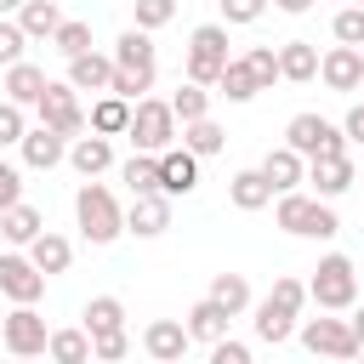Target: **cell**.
<instances>
[{
	"mask_svg": "<svg viewBox=\"0 0 364 364\" xmlns=\"http://www.w3.org/2000/svg\"><path fill=\"white\" fill-rule=\"evenodd\" d=\"M131 353V330H108V336H91V358L97 364H119Z\"/></svg>",
	"mask_w": 364,
	"mask_h": 364,
	"instance_id": "43",
	"label": "cell"
},
{
	"mask_svg": "<svg viewBox=\"0 0 364 364\" xmlns=\"http://www.w3.org/2000/svg\"><path fill=\"white\" fill-rule=\"evenodd\" d=\"M245 68H250L256 91H273V80H279V51H273V46H250V51H245Z\"/></svg>",
	"mask_w": 364,
	"mask_h": 364,
	"instance_id": "38",
	"label": "cell"
},
{
	"mask_svg": "<svg viewBox=\"0 0 364 364\" xmlns=\"http://www.w3.org/2000/svg\"><path fill=\"white\" fill-rule=\"evenodd\" d=\"M0 341H6L11 358H46L51 330H46V318H40L34 307H11V313L0 318Z\"/></svg>",
	"mask_w": 364,
	"mask_h": 364,
	"instance_id": "8",
	"label": "cell"
},
{
	"mask_svg": "<svg viewBox=\"0 0 364 364\" xmlns=\"http://www.w3.org/2000/svg\"><path fill=\"white\" fill-rule=\"evenodd\" d=\"M68 165H74L85 182H97V176L114 165V142L97 136V131H91V136H74V142H68Z\"/></svg>",
	"mask_w": 364,
	"mask_h": 364,
	"instance_id": "21",
	"label": "cell"
},
{
	"mask_svg": "<svg viewBox=\"0 0 364 364\" xmlns=\"http://www.w3.org/2000/svg\"><path fill=\"white\" fill-rule=\"evenodd\" d=\"M46 358H51V364H91V336H85L80 324H68V330H51V341H46Z\"/></svg>",
	"mask_w": 364,
	"mask_h": 364,
	"instance_id": "32",
	"label": "cell"
},
{
	"mask_svg": "<svg viewBox=\"0 0 364 364\" xmlns=\"http://www.w3.org/2000/svg\"><path fill=\"white\" fill-rule=\"evenodd\" d=\"M296 336H301V347H307V353H318V358H341V364H353V358H358V341H353L347 318H301V324H296Z\"/></svg>",
	"mask_w": 364,
	"mask_h": 364,
	"instance_id": "9",
	"label": "cell"
},
{
	"mask_svg": "<svg viewBox=\"0 0 364 364\" xmlns=\"http://www.w3.org/2000/svg\"><path fill=\"white\" fill-rule=\"evenodd\" d=\"M114 68L119 74H131V80H142L148 91H154V74H159V57H154V34H142V28H125L119 40H114Z\"/></svg>",
	"mask_w": 364,
	"mask_h": 364,
	"instance_id": "11",
	"label": "cell"
},
{
	"mask_svg": "<svg viewBox=\"0 0 364 364\" xmlns=\"http://www.w3.org/2000/svg\"><path fill=\"white\" fill-rule=\"evenodd\" d=\"M284 148L301 154V159H341V154H347V136H341V125L324 119V114H290Z\"/></svg>",
	"mask_w": 364,
	"mask_h": 364,
	"instance_id": "6",
	"label": "cell"
},
{
	"mask_svg": "<svg viewBox=\"0 0 364 364\" xmlns=\"http://www.w3.org/2000/svg\"><path fill=\"white\" fill-rule=\"evenodd\" d=\"M358 91H364V85H358Z\"/></svg>",
	"mask_w": 364,
	"mask_h": 364,
	"instance_id": "55",
	"label": "cell"
},
{
	"mask_svg": "<svg viewBox=\"0 0 364 364\" xmlns=\"http://www.w3.org/2000/svg\"><path fill=\"white\" fill-rule=\"evenodd\" d=\"M216 97H228V102H250V97H256V80H250L245 57H233V63L222 68V80H216Z\"/></svg>",
	"mask_w": 364,
	"mask_h": 364,
	"instance_id": "37",
	"label": "cell"
},
{
	"mask_svg": "<svg viewBox=\"0 0 364 364\" xmlns=\"http://www.w3.org/2000/svg\"><path fill=\"white\" fill-rule=\"evenodd\" d=\"M63 80H68L74 91H108V80H114V57H108V51H85V57L68 63Z\"/></svg>",
	"mask_w": 364,
	"mask_h": 364,
	"instance_id": "24",
	"label": "cell"
},
{
	"mask_svg": "<svg viewBox=\"0 0 364 364\" xmlns=\"http://www.w3.org/2000/svg\"><path fill=\"white\" fill-rule=\"evenodd\" d=\"M318 80L330 85V91H358L364 85V51H353V46H330L324 57H318Z\"/></svg>",
	"mask_w": 364,
	"mask_h": 364,
	"instance_id": "12",
	"label": "cell"
},
{
	"mask_svg": "<svg viewBox=\"0 0 364 364\" xmlns=\"http://www.w3.org/2000/svg\"><path fill=\"white\" fill-rule=\"evenodd\" d=\"M131 11H136V23H131V28H142V34H154V28H165V23L176 17V0H136Z\"/></svg>",
	"mask_w": 364,
	"mask_h": 364,
	"instance_id": "41",
	"label": "cell"
},
{
	"mask_svg": "<svg viewBox=\"0 0 364 364\" xmlns=\"http://www.w3.org/2000/svg\"><path fill=\"white\" fill-rule=\"evenodd\" d=\"M17 28H23L28 40H51V34L63 28V6H57V0H23Z\"/></svg>",
	"mask_w": 364,
	"mask_h": 364,
	"instance_id": "28",
	"label": "cell"
},
{
	"mask_svg": "<svg viewBox=\"0 0 364 364\" xmlns=\"http://www.w3.org/2000/svg\"><path fill=\"white\" fill-rule=\"evenodd\" d=\"M142 353H148L154 364H182V353H188L182 318H154V324L142 330Z\"/></svg>",
	"mask_w": 364,
	"mask_h": 364,
	"instance_id": "18",
	"label": "cell"
},
{
	"mask_svg": "<svg viewBox=\"0 0 364 364\" xmlns=\"http://www.w3.org/2000/svg\"><path fill=\"white\" fill-rule=\"evenodd\" d=\"M199 188V159L188 148H165L159 154V193L165 199H188Z\"/></svg>",
	"mask_w": 364,
	"mask_h": 364,
	"instance_id": "14",
	"label": "cell"
},
{
	"mask_svg": "<svg viewBox=\"0 0 364 364\" xmlns=\"http://www.w3.org/2000/svg\"><path fill=\"white\" fill-rule=\"evenodd\" d=\"M228 63H233V51H228V28H222V23H199V28L188 34V63H182L188 85L216 91V80H222Z\"/></svg>",
	"mask_w": 364,
	"mask_h": 364,
	"instance_id": "3",
	"label": "cell"
},
{
	"mask_svg": "<svg viewBox=\"0 0 364 364\" xmlns=\"http://www.w3.org/2000/svg\"><path fill=\"white\" fill-rule=\"evenodd\" d=\"M210 364H256V358H250V347H245V341H233V336H228V341H216V347H210Z\"/></svg>",
	"mask_w": 364,
	"mask_h": 364,
	"instance_id": "47",
	"label": "cell"
},
{
	"mask_svg": "<svg viewBox=\"0 0 364 364\" xmlns=\"http://www.w3.org/2000/svg\"><path fill=\"white\" fill-rule=\"evenodd\" d=\"M74 222H80L85 245H114V239L125 233V205L114 199L108 182H85V188L74 193Z\"/></svg>",
	"mask_w": 364,
	"mask_h": 364,
	"instance_id": "2",
	"label": "cell"
},
{
	"mask_svg": "<svg viewBox=\"0 0 364 364\" xmlns=\"http://www.w3.org/2000/svg\"><path fill=\"white\" fill-rule=\"evenodd\" d=\"M46 85H51V80H46V68L23 57V63H11V68H6V85H0V91H6V102H17V108H34V102L46 97Z\"/></svg>",
	"mask_w": 364,
	"mask_h": 364,
	"instance_id": "19",
	"label": "cell"
},
{
	"mask_svg": "<svg viewBox=\"0 0 364 364\" xmlns=\"http://www.w3.org/2000/svg\"><path fill=\"white\" fill-rule=\"evenodd\" d=\"M353 6H358V11H364V0H353Z\"/></svg>",
	"mask_w": 364,
	"mask_h": 364,
	"instance_id": "54",
	"label": "cell"
},
{
	"mask_svg": "<svg viewBox=\"0 0 364 364\" xmlns=\"http://www.w3.org/2000/svg\"><path fill=\"white\" fill-rule=\"evenodd\" d=\"M341 136L364 148V102H353V108H347V119H341Z\"/></svg>",
	"mask_w": 364,
	"mask_h": 364,
	"instance_id": "48",
	"label": "cell"
},
{
	"mask_svg": "<svg viewBox=\"0 0 364 364\" xmlns=\"http://www.w3.org/2000/svg\"><path fill=\"white\" fill-rule=\"evenodd\" d=\"M296 324H301V318H290V313H284V307H273L267 296L256 301V318H250V330H256V341H267V347H284V341L296 336Z\"/></svg>",
	"mask_w": 364,
	"mask_h": 364,
	"instance_id": "27",
	"label": "cell"
},
{
	"mask_svg": "<svg viewBox=\"0 0 364 364\" xmlns=\"http://www.w3.org/2000/svg\"><path fill=\"white\" fill-rule=\"evenodd\" d=\"M0 296H6L11 307H34V301L46 296V273H40L23 250H6V256H0Z\"/></svg>",
	"mask_w": 364,
	"mask_h": 364,
	"instance_id": "10",
	"label": "cell"
},
{
	"mask_svg": "<svg viewBox=\"0 0 364 364\" xmlns=\"http://www.w3.org/2000/svg\"><path fill=\"white\" fill-rule=\"evenodd\" d=\"M119 182L131 188V199L159 193V154H131V159L119 165Z\"/></svg>",
	"mask_w": 364,
	"mask_h": 364,
	"instance_id": "34",
	"label": "cell"
},
{
	"mask_svg": "<svg viewBox=\"0 0 364 364\" xmlns=\"http://www.w3.org/2000/svg\"><path fill=\"white\" fill-rule=\"evenodd\" d=\"M51 46H57L68 63H74V57H85V51H97V46H91V23H80V17H63V28L51 34Z\"/></svg>",
	"mask_w": 364,
	"mask_h": 364,
	"instance_id": "36",
	"label": "cell"
},
{
	"mask_svg": "<svg viewBox=\"0 0 364 364\" xmlns=\"http://www.w3.org/2000/svg\"><path fill=\"white\" fill-rule=\"evenodd\" d=\"M279 80H290V85L318 80V46L313 40H284L279 46Z\"/></svg>",
	"mask_w": 364,
	"mask_h": 364,
	"instance_id": "22",
	"label": "cell"
},
{
	"mask_svg": "<svg viewBox=\"0 0 364 364\" xmlns=\"http://www.w3.org/2000/svg\"><path fill=\"white\" fill-rule=\"evenodd\" d=\"M23 131H28V108H17V102H6V97H0V154H6V148H17V142H23Z\"/></svg>",
	"mask_w": 364,
	"mask_h": 364,
	"instance_id": "42",
	"label": "cell"
},
{
	"mask_svg": "<svg viewBox=\"0 0 364 364\" xmlns=\"http://www.w3.org/2000/svg\"><path fill=\"white\" fill-rule=\"evenodd\" d=\"M267 301H273V307H284L290 318H301V307H307V284L284 273V279H273V290H267Z\"/></svg>",
	"mask_w": 364,
	"mask_h": 364,
	"instance_id": "39",
	"label": "cell"
},
{
	"mask_svg": "<svg viewBox=\"0 0 364 364\" xmlns=\"http://www.w3.org/2000/svg\"><path fill=\"white\" fill-rule=\"evenodd\" d=\"M85 125H91L97 136H108V142H114V136H125V125H131V102H119V97H108V91H102V97L91 102Z\"/></svg>",
	"mask_w": 364,
	"mask_h": 364,
	"instance_id": "29",
	"label": "cell"
},
{
	"mask_svg": "<svg viewBox=\"0 0 364 364\" xmlns=\"http://www.w3.org/2000/svg\"><path fill=\"white\" fill-rule=\"evenodd\" d=\"M273 222L284 228V233H296V239H336L341 233V222H336V210L324 205V199H313V193H279V205H273Z\"/></svg>",
	"mask_w": 364,
	"mask_h": 364,
	"instance_id": "5",
	"label": "cell"
},
{
	"mask_svg": "<svg viewBox=\"0 0 364 364\" xmlns=\"http://www.w3.org/2000/svg\"><path fill=\"white\" fill-rule=\"evenodd\" d=\"M347 330H353V341H358V353H364V307H353V318H347Z\"/></svg>",
	"mask_w": 364,
	"mask_h": 364,
	"instance_id": "50",
	"label": "cell"
},
{
	"mask_svg": "<svg viewBox=\"0 0 364 364\" xmlns=\"http://www.w3.org/2000/svg\"><path fill=\"white\" fill-rule=\"evenodd\" d=\"M256 171H262V182H267L273 193H296V188L307 182V159H301V154H290L284 142H279V148H267Z\"/></svg>",
	"mask_w": 364,
	"mask_h": 364,
	"instance_id": "15",
	"label": "cell"
},
{
	"mask_svg": "<svg viewBox=\"0 0 364 364\" xmlns=\"http://www.w3.org/2000/svg\"><path fill=\"white\" fill-rule=\"evenodd\" d=\"M165 228H171V199H165V193H142V199L125 205V233H136V239H159Z\"/></svg>",
	"mask_w": 364,
	"mask_h": 364,
	"instance_id": "17",
	"label": "cell"
},
{
	"mask_svg": "<svg viewBox=\"0 0 364 364\" xmlns=\"http://www.w3.org/2000/svg\"><path fill=\"white\" fill-rule=\"evenodd\" d=\"M17 154H23L28 171H57V165L68 159V136H57V131H46V125H28L23 142H17Z\"/></svg>",
	"mask_w": 364,
	"mask_h": 364,
	"instance_id": "13",
	"label": "cell"
},
{
	"mask_svg": "<svg viewBox=\"0 0 364 364\" xmlns=\"http://www.w3.org/2000/svg\"><path fill=\"white\" fill-rule=\"evenodd\" d=\"M34 114H40V125H46V131H57V136H68V142L85 131V108H80V91H74L68 80H51V85H46V97L34 102Z\"/></svg>",
	"mask_w": 364,
	"mask_h": 364,
	"instance_id": "7",
	"label": "cell"
},
{
	"mask_svg": "<svg viewBox=\"0 0 364 364\" xmlns=\"http://www.w3.org/2000/svg\"><path fill=\"white\" fill-rule=\"evenodd\" d=\"M182 148H188L193 159H210V154L228 148V131H222L216 119H193V125H182Z\"/></svg>",
	"mask_w": 364,
	"mask_h": 364,
	"instance_id": "35",
	"label": "cell"
},
{
	"mask_svg": "<svg viewBox=\"0 0 364 364\" xmlns=\"http://www.w3.org/2000/svg\"><path fill=\"white\" fill-rule=\"evenodd\" d=\"M330 34H336V46L364 51V11H358V6H341V11H336V23H330Z\"/></svg>",
	"mask_w": 364,
	"mask_h": 364,
	"instance_id": "40",
	"label": "cell"
},
{
	"mask_svg": "<svg viewBox=\"0 0 364 364\" xmlns=\"http://www.w3.org/2000/svg\"><path fill=\"white\" fill-rule=\"evenodd\" d=\"M0 233H6V239H11L17 250H28V245H34L40 233H46V216H40V210H34L28 199H23V205H11V210H0Z\"/></svg>",
	"mask_w": 364,
	"mask_h": 364,
	"instance_id": "25",
	"label": "cell"
},
{
	"mask_svg": "<svg viewBox=\"0 0 364 364\" xmlns=\"http://www.w3.org/2000/svg\"><path fill=\"white\" fill-rule=\"evenodd\" d=\"M273 6H279L284 17H307V11H313V0H273Z\"/></svg>",
	"mask_w": 364,
	"mask_h": 364,
	"instance_id": "49",
	"label": "cell"
},
{
	"mask_svg": "<svg viewBox=\"0 0 364 364\" xmlns=\"http://www.w3.org/2000/svg\"><path fill=\"white\" fill-rule=\"evenodd\" d=\"M205 296H210V301H216L228 318H239L245 307H256V296H250V279H245V273H216Z\"/></svg>",
	"mask_w": 364,
	"mask_h": 364,
	"instance_id": "26",
	"label": "cell"
},
{
	"mask_svg": "<svg viewBox=\"0 0 364 364\" xmlns=\"http://www.w3.org/2000/svg\"><path fill=\"white\" fill-rule=\"evenodd\" d=\"M228 199H233V210H262V205H273V188L262 182V171H233Z\"/></svg>",
	"mask_w": 364,
	"mask_h": 364,
	"instance_id": "31",
	"label": "cell"
},
{
	"mask_svg": "<svg viewBox=\"0 0 364 364\" xmlns=\"http://www.w3.org/2000/svg\"><path fill=\"white\" fill-rule=\"evenodd\" d=\"M222 6V28H245V23H256L273 0H216Z\"/></svg>",
	"mask_w": 364,
	"mask_h": 364,
	"instance_id": "45",
	"label": "cell"
},
{
	"mask_svg": "<svg viewBox=\"0 0 364 364\" xmlns=\"http://www.w3.org/2000/svg\"><path fill=\"white\" fill-rule=\"evenodd\" d=\"M11 205H23V165H11L0 154V210H11Z\"/></svg>",
	"mask_w": 364,
	"mask_h": 364,
	"instance_id": "46",
	"label": "cell"
},
{
	"mask_svg": "<svg viewBox=\"0 0 364 364\" xmlns=\"http://www.w3.org/2000/svg\"><path fill=\"white\" fill-rule=\"evenodd\" d=\"M358 182V171H353V159L341 154V159H307V188H313V199H341L347 188Z\"/></svg>",
	"mask_w": 364,
	"mask_h": 364,
	"instance_id": "16",
	"label": "cell"
},
{
	"mask_svg": "<svg viewBox=\"0 0 364 364\" xmlns=\"http://www.w3.org/2000/svg\"><path fill=\"white\" fill-rule=\"evenodd\" d=\"M307 301L318 313H353L358 307V267H353V256H341V250L318 256V267L307 279Z\"/></svg>",
	"mask_w": 364,
	"mask_h": 364,
	"instance_id": "1",
	"label": "cell"
},
{
	"mask_svg": "<svg viewBox=\"0 0 364 364\" xmlns=\"http://www.w3.org/2000/svg\"><path fill=\"white\" fill-rule=\"evenodd\" d=\"M23 11V0H0V17H17Z\"/></svg>",
	"mask_w": 364,
	"mask_h": 364,
	"instance_id": "51",
	"label": "cell"
},
{
	"mask_svg": "<svg viewBox=\"0 0 364 364\" xmlns=\"http://www.w3.org/2000/svg\"><path fill=\"white\" fill-rule=\"evenodd\" d=\"M353 364H364V353H358V358H353Z\"/></svg>",
	"mask_w": 364,
	"mask_h": 364,
	"instance_id": "53",
	"label": "cell"
},
{
	"mask_svg": "<svg viewBox=\"0 0 364 364\" xmlns=\"http://www.w3.org/2000/svg\"><path fill=\"white\" fill-rule=\"evenodd\" d=\"M125 136H131L136 154H165V148H176L182 125H176V114H171L165 97H142V102H131V125H125Z\"/></svg>",
	"mask_w": 364,
	"mask_h": 364,
	"instance_id": "4",
	"label": "cell"
},
{
	"mask_svg": "<svg viewBox=\"0 0 364 364\" xmlns=\"http://www.w3.org/2000/svg\"><path fill=\"white\" fill-rule=\"evenodd\" d=\"M23 51H28V34L17 28V17H0V68L23 63Z\"/></svg>",
	"mask_w": 364,
	"mask_h": 364,
	"instance_id": "44",
	"label": "cell"
},
{
	"mask_svg": "<svg viewBox=\"0 0 364 364\" xmlns=\"http://www.w3.org/2000/svg\"><path fill=\"white\" fill-rule=\"evenodd\" d=\"M228 324H233V318H228V313H222L210 296H205V301H193V307L182 313V330H188V341H205V347L228 341Z\"/></svg>",
	"mask_w": 364,
	"mask_h": 364,
	"instance_id": "20",
	"label": "cell"
},
{
	"mask_svg": "<svg viewBox=\"0 0 364 364\" xmlns=\"http://www.w3.org/2000/svg\"><path fill=\"white\" fill-rule=\"evenodd\" d=\"M80 330H85V336L125 330V301H119V296H91V301H85V313H80Z\"/></svg>",
	"mask_w": 364,
	"mask_h": 364,
	"instance_id": "30",
	"label": "cell"
},
{
	"mask_svg": "<svg viewBox=\"0 0 364 364\" xmlns=\"http://www.w3.org/2000/svg\"><path fill=\"white\" fill-rule=\"evenodd\" d=\"M23 256H28V262H34L46 279H57V273H68V262H74V245H68L57 228H46V233H40V239H34Z\"/></svg>",
	"mask_w": 364,
	"mask_h": 364,
	"instance_id": "23",
	"label": "cell"
},
{
	"mask_svg": "<svg viewBox=\"0 0 364 364\" xmlns=\"http://www.w3.org/2000/svg\"><path fill=\"white\" fill-rule=\"evenodd\" d=\"M11 364H34V358H11Z\"/></svg>",
	"mask_w": 364,
	"mask_h": 364,
	"instance_id": "52",
	"label": "cell"
},
{
	"mask_svg": "<svg viewBox=\"0 0 364 364\" xmlns=\"http://www.w3.org/2000/svg\"><path fill=\"white\" fill-rule=\"evenodd\" d=\"M210 97H216V91H205V85H188V80H182L165 102H171L176 125H193V119H210Z\"/></svg>",
	"mask_w": 364,
	"mask_h": 364,
	"instance_id": "33",
	"label": "cell"
}]
</instances>
